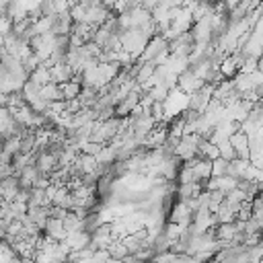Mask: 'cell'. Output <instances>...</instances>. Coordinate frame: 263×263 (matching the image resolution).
Wrapping results in <instances>:
<instances>
[{
    "instance_id": "6da1fadb",
    "label": "cell",
    "mask_w": 263,
    "mask_h": 263,
    "mask_svg": "<svg viewBox=\"0 0 263 263\" xmlns=\"http://www.w3.org/2000/svg\"><path fill=\"white\" fill-rule=\"evenodd\" d=\"M218 150H220V156L224 158V160H234V158H238L236 156V150H234V146L230 144V140H224V142H220L218 144Z\"/></svg>"
},
{
    "instance_id": "7a4b0ae2",
    "label": "cell",
    "mask_w": 263,
    "mask_h": 263,
    "mask_svg": "<svg viewBox=\"0 0 263 263\" xmlns=\"http://www.w3.org/2000/svg\"><path fill=\"white\" fill-rule=\"evenodd\" d=\"M222 175H228V160L218 156L212 160V177H222Z\"/></svg>"
}]
</instances>
